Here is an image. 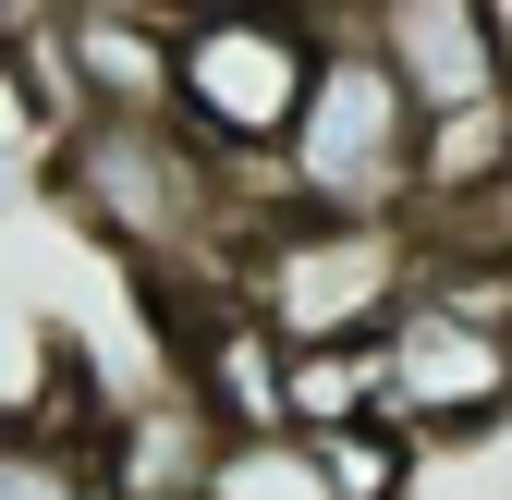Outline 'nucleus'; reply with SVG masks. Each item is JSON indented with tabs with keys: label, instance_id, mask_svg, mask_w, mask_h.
<instances>
[{
	"label": "nucleus",
	"instance_id": "nucleus-8",
	"mask_svg": "<svg viewBox=\"0 0 512 500\" xmlns=\"http://www.w3.org/2000/svg\"><path fill=\"white\" fill-rule=\"evenodd\" d=\"M342 415H366V342L281 354V427H342Z\"/></svg>",
	"mask_w": 512,
	"mask_h": 500
},
{
	"label": "nucleus",
	"instance_id": "nucleus-2",
	"mask_svg": "<svg viewBox=\"0 0 512 500\" xmlns=\"http://www.w3.org/2000/svg\"><path fill=\"white\" fill-rule=\"evenodd\" d=\"M269 171H281V208H317V220H415L427 208V122L354 25L317 37V74L281 122Z\"/></svg>",
	"mask_w": 512,
	"mask_h": 500
},
{
	"label": "nucleus",
	"instance_id": "nucleus-6",
	"mask_svg": "<svg viewBox=\"0 0 512 500\" xmlns=\"http://www.w3.org/2000/svg\"><path fill=\"white\" fill-rule=\"evenodd\" d=\"M196 500H342V488L317 476V452L293 440V427H232V440H208V464H196Z\"/></svg>",
	"mask_w": 512,
	"mask_h": 500
},
{
	"label": "nucleus",
	"instance_id": "nucleus-7",
	"mask_svg": "<svg viewBox=\"0 0 512 500\" xmlns=\"http://www.w3.org/2000/svg\"><path fill=\"white\" fill-rule=\"evenodd\" d=\"M0 500H110V488H98V452L86 440L0 415Z\"/></svg>",
	"mask_w": 512,
	"mask_h": 500
},
{
	"label": "nucleus",
	"instance_id": "nucleus-5",
	"mask_svg": "<svg viewBox=\"0 0 512 500\" xmlns=\"http://www.w3.org/2000/svg\"><path fill=\"white\" fill-rule=\"evenodd\" d=\"M342 25L378 49V74L415 98L427 135L500 147V98H512V25H500V0H342Z\"/></svg>",
	"mask_w": 512,
	"mask_h": 500
},
{
	"label": "nucleus",
	"instance_id": "nucleus-4",
	"mask_svg": "<svg viewBox=\"0 0 512 500\" xmlns=\"http://www.w3.org/2000/svg\"><path fill=\"white\" fill-rule=\"evenodd\" d=\"M317 37H330V13H305V0H183L171 13V122L196 147L269 171L281 122L317 74Z\"/></svg>",
	"mask_w": 512,
	"mask_h": 500
},
{
	"label": "nucleus",
	"instance_id": "nucleus-1",
	"mask_svg": "<svg viewBox=\"0 0 512 500\" xmlns=\"http://www.w3.org/2000/svg\"><path fill=\"white\" fill-rule=\"evenodd\" d=\"M61 196L86 232H110L135 269H232V244L256 232L244 159L196 147L171 110H74L61 135Z\"/></svg>",
	"mask_w": 512,
	"mask_h": 500
},
{
	"label": "nucleus",
	"instance_id": "nucleus-3",
	"mask_svg": "<svg viewBox=\"0 0 512 500\" xmlns=\"http://www.w3.org/2000/svg\"><path fill=\"white\" fill-rule=\"evenodd\" d=\"M415 269H427L415 220H317V208H281V220H256V232L232 244L220 293H232L281 354H305V342H366V330L403 305Z\"/></svg>",
	"mask_w": 512,
	"mask_h": 500
}]
</instances>
